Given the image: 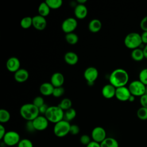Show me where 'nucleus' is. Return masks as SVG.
<instances>
[{
	"instance_id": "nucleus-1",
	"label": "nucleus",
	"mask_w": 147,
	"mask_h": 147,
	"mask_svg": "<svg viewBox=\"0 0 147 147\" xmlns=\"http://www.w3.org/2000/svg\"><path fill=\"white\" fill-rule=\"evenodd\" d=\"M129 74L127 72L122 68L114 69L110 75L109 82L115 88L123 87L129 81Z\"/></svg>"
},
{
	"instance_id": "nucleus-2",
	"label": "nucleus",
	"mask_w": 147,
	"mask_h": 147,
	"mask_svg": "<svg viewBox=\"0 0 147 147\" xmlns=\"http://www.w3.org/2000/svg\"><path fill=\"white\" fill-rule=\"evenodd\" d=\"M21 116L27 121H33L39 114L38 108L32 103H26L23 105L20 110Z\"/></svg>"
},
{
	"instance_id": "nucleus-3",
	"label": "nucleus",
	"mask_w": 147,
	"mask_h": 147,
	"mask_svg": "<svg viewBox=\"0 0 147 147\" xmlns=\"http://www.w3.org/2000/svg\"><path fill=\"white\" fill-rule=\"evenodd\" d=\"M64 111L58 106H49L44 115L49 122L55 124L64 119Z\"/></svg>"
},
{
	"instance_id": "nucleus-4",
	"label": "nucleus",
	"mask_w": 147,
	"mask_h": 147,
	"mask_svg": "<svg viewBox=\"0 0 147 147\" xmlns=\"http://www.w3.org/2000/svg\"><path fill=\"white\" fill-rule=\"evenodd\" d=\"M124 44L126 48L134 49L142 44L141 34L137 32H131L127 34L124 38Z\"/></svg>"
},
{
	"instance_id": "nucleus-5",
	"label": "nucleus",
	"mask_w": 147,
	"mask_h": 147,
	"mask_svg": "<svg viewBox=\"0 0 147 147\" xmlns=\"http://www.w3.org/2000/svg\"><path fill=\"white\" fill-rule=\"evenodd\" d=\"M70 127L71 124L69 123V122L63 119L55 124L53 127V133L57 137H64L69 133Z\"/></svg>"
},
{
	"instance_id": "nucleus-6",
	"label": "nucleus",
	"mask_w": 147,
	"mask_h": 147,
	"mask_svg": "<svg viewBox=\"0 0 147 147\" xmlns=\"http://www.w3.org/2000/svg\"><path fill=\"white\" fill-rule=\"evenodd\" d=\"M128 88L131 95L134 96H141L145 94L146 86L139 80H136L130 83Z\"/></svg>"
},
{
	"instance_id": "nucleus-7",
	"label": "nucleus",
	"mask_w": 147,
	"mask_h": 147,
	"mask_svg": "<svg viewBox=\"0 0 147 147\" xmlns=\"http://www.w3.org/2000/svg\"><path fill=\"white\" fill-rule=\"evenodd\" d=\"M3 142L7 146H13L18 145L21 140L20 136L16 131L10 130L6 131L3 139Z\"/></svg>"
},
{
	"instance_id": "nucleus-8",
	"label": "nucleus",
	"mask_w": 147,
	"mask_h": 147,
	"mask_svg": "<svg viewBox=\"0 0 147 147\" xmlns=\"http://www.w3.org/2000/svg\"><path fill=\"white\" fill-rule=\"evenodd\" d=\"M77 26V20L74 17H68L65 19L61 24V29L65 34L74 32Z\"/></svg>"
},
{
	"instance_id": "nucleus-9",
	"label": "nucleus",
	"mask_w": 147,
	"mask_h": 147,
	"mask_svg": "<svg viewBox=\"0 0 147 147\" xmlns=\"http://www.w3.org/2000/svg\"><path fill=\"white\" fill-rule=\"evenodd\" d=\"M91 138L92 141L100 144L106 138L105 129L101 126L94 127L91 131Z\"/></svg>"
},
{
	"instance_id": "nucleus-10",
	"label": "nucleus",
	"mask_w": 147,
	"mask_h": 147,
	"mask_svg": "<svg viewBox=\"0 0 147 147\" xmlns=\"http://www.w3.org/2000/svg\"><path fill=\"white\" fill-rule=\"evenodd\" d=\"M98 71L94 67L87 68L84 72V78L88 84H92L98 77Z\"/></svg>"
},
{
	"instance_id": "nucleus-11",
	"label": "nucleus",
	"mask_w": 147,
	"mask_h": 147,
	"mask_svg": "<svg viewBox=\"0 0 147 147\" xmlns=\"http://www.w3.org/2000/svg\"><path fill=\"white\" fill-rule=\"evenodd\" d=\"M34 127L36 130L43 131L47 129L49 121L45 115H38L32 121Z\"/></svg>"
},
{
	"instance_id": "nucleus-12",
	"label": "nucleus",
	"mask_w": 147,
	"mask_h": 147,
	"mask_svg": "<svg viewBox=\"0 0 147 147\" xmlns=\"http://www.w3.org/2000/svg\"><path fill=\"white\" fill-rule=\"evenodd\" d=\"M131 95L128 87L126 86L116 88L115 96L119 101H127Z\"/></svg>"
},
{
	"instance_id": "nucleus-13",
	"label": "nucleus",
	"mask_w": 147,
	"mask_h": 147,
	"mask_svg": "<svg viewBox=\"0 0 147 147\" xmlns=\"http://www.w3.org/2000/svg\"><path fill=\"white\" fill-rule=\"evenodd\" d=\"M47 22L45 17L36 15L32 17V26L38 30H42L47 27Z\"/></svg>"
},
{
	"instance_id": "nucleus-14",
	"label": "nucleus",
	"mask_w": 147,
	"mask_h": 147,
	"mask_svg": "<svg viewBox=\"0 0 147 147\" xmlns=\"http://www.w3.org/2000/svg\"><path fill=\"white\" fill-rule=\"evenodd\" d=\"M6 65L9 71L15 73L20 68V60L16 57H11L7 59Z\"/></svg>"
},
{
	"instance_id": "nucleus-15",
	"label": "nucleus",
	"mask_w": 147,
	"mask_h": 147,
	"mask_svg": "<svg viewBox=\"0 0 147 147\" xmlns=\"http://www.w3.org/2000/svg\"><path fill=\"white\" fill-rule=\"evenodd\" d=\"M74 14L76 18L83 20L88 14V9L84 5L77 4L74 8Z\"/></svg>"
},
{
	"instance_id": "nucleus-16",
	"label": "nucleus",
	"mask_w": 147,
	"mask_h": 147,
	"mask_svg": "<svg viewBox=\"0 0 147 147\" xmlns=\"http://www.w3.org/2000/svg\"><path fill=\"white\" fill-rule=\"evenodd\" d=\"M64 82V75L59 72L53 73L51 77V83L54 87H62Z\"/></svg>"
},
{
	"instance_id": "nucleus-17",
	"label": "nucleus",
	"mask_w": 147,
	"mask_h": 147,
	"mask_svg": "<svg viewBox=\"0 0 147 147\" xmlns=\"http://www.w3.org/2000/svg\"><path fill=\"white\" fill-rule=\"evenodd\" d=\"M116 88L110 83L105 85L102 89V95L106 99H111L115 95Z\"/></svg>"
},
{
	"instance_id": "nucleus-18",
	"label": "nucleus",
	"mask_w": 147,
	"mask_h": 147,
	"mask_svg": "<svg viewBox=\"0 0 147 147\" xmlns=\"http://www.w3.org/2000/svg\"><path fill=\"white\" fill-rule=\"evenodd\" d=\"M14 78L18 83H24L29 78V72L25 68H20L14 74Z\"/></svg>"
},
{
	"instance_id": "nucleus-19",
	"label": "nucleus",
	"mask_w": 147,
	"mask_h": 147,
	"mask_svg": "<svg viewBox=\"0 0 147 147\" xmlns=\"http://www.w3.org/2000/svg\"><path fill=\"white\" fill-rule=\"evenodd\" d=\"M65 62L70 65H74L77 64L79 61L78 55L72 51H69L65 53L64 56Z\"/></svg>"
},
{
	"instance_id": "nucleus-20",
	"label": "nucleus",
	"mask_w": 147,
	"mask_h": 147,
	"mask_svg": "<svg viewBox=\"0 0 147 147\" xmlns=\"http://www.w3.org/2000/svg\"><path fill=\"white\" fill-rule=\"evenodd\" d=\"M54 88L51 82H44L40 85L39 90L42 95L49 96L52 95Z\"/></svg>"
},
{
	"instance_id": "nucleus-21",
	"label": "nucleus",
	"mask_w": 147,
	"mask_h": 147,
	"mask_svg": "<svg viewBox=\"0 0 147 147\" xmlns=\"http://www.w3.org/2000/svg\"><path fill=\"white\" fill-rule=\"evenodd\" d=\"M101 21L96 18L91 20L88 24V29L92 33H97L102 28Z\"/></svg>"
},
{
	"instance_id": "nucleus-22",
	"label": "nucleus",
	"mask_w": 147,
	"mask_h": 147,
	"mask_svg": "<svg viewBox=\"0 0 147 147\" xmlns=\"http://www.w3.org/2000/svg\"><path fill=\"white\" fill-rule=\"evenodd\" d=\"M100 147H119V144L114 138L106 137L100 143Z\"/></svg>"
},
{
	"instance_id": "nucleus-23",
	"label": "nucleus",
	"mask_w": 147,
	"mask_h": 147,
	"mask_svg": "<svg viewBox=\"0 0 147 147\" xmlns=\"http://www.w3.org/2000/svg\"><path fill=\"white\" fill-rule=\"evenodd\" d=\"M131 57L132 59L136 61H142L145 58L142 49L138 48L132 50L131 52Z\"/></svg>"
},
{
	"instance_id": "nucleus-24",
	"label": "nucleus",
	"mask_w": 147,
	"mask_h": 147,
	"mask_svg": "<svg viewBox=\"0 0 147 147\" xmlns=\"http://www.w3.org/2000/svg\"><path fill=\"white\" fill-rule=\"evenodd\" d=\"M51 9L47 3L45 2L41 3L38 7V15L45 17L48 16L50 13Z\"/></svg>"
},
{
	"instance_id": "nucleus-25",
	"label": "nucleus",
	"mask_w": 147,
	"mask_h": 147,
	"mask_svg": "<svg viewBox=\"0 0 147 147\" xmlns=\"http://www.w3.org/2000/svg\"><path fill=\"white\" fill-rule=\"evenodd\" d=\"M65 39L67 43L71 45H75L78 42L79 37L76 33L72 32L66 34L65 36Z\"/></svg>"
},
{
	"instance_id": "nucleus-26",
	"label": "nucleus",
	"mask_w": 147,
	"mask_h": 147,
	"mask_svg": "<svg viewBox=\"0 0 147 147\" xmlns=\"http://www.w3.org/2000/svg\"><path fill=\"white\" fill-rule=\"evenodd\" d=\"M76 115V110L73 109L71 108L66 111H64V119L69 122L73 120Z\"/></svg>"
},
{
	"instance_id": "nucleus-27",
	"label": "nucleus",
	"mask_w": 147,
	"mask_h": 147,
	"mask_svg": "<svg viewBox=\"0 0 147 147\" xmlns=\"http://www.w3.org/2000/svg\"><path fill=\"white\" fill-rule=\"evenodd\" d=\"M10 119V114L9 111L6 109H1L0 110V122L1 124L5 123L9 121Z\"/></svg>"
},
{
	"instance_id": "nucleus-28",
	"label": "nucleus",
	"mask_w": 147,
	"mask_h": 147,
	"mask_svg": "<svg viewBox=\"0 0 147 147\" xmlns=\"http://www.w3.org/2000/svg\"><path fill=\"white\" fill-rule=\"evenodd\" d=\"M57 106L64 111L72 107V101L69 98H64Z\"/></svg>"
},
{
	"instance_id": "nucleus-29",
	"label": "nucleus",
	"mask_w": 147,
	"mask_h": 147,
	"mask_svg": "<svg viewBox=\"0 0 147 147\" xmlns=\"http://www.w3.org/2000/svg\"><path fill=\"white\" fill-rule=\"evenodd\" d=\"M20 25L23 29H29L32 26V17L29 16L24 17L21 20Z\"/></svg>"
},
{
	"instance_id": "nucleus-30",
	"label": "nucleus",
	"mask_w": 147,
	"mask_h": 147,
	"mask_svg": "<svg viewBox=\"0 0 147 147\" xmlns=\"http://www.w3.org/2000/svg\"><path fill=\"white\" fill-rule=\"evenodd\" d=\"M45 2L51 9H57L60 8L63 4L61 0H46Z\"/></svg>"
},
{
	"instance_id": "nucleus-31",
	"label": "nucleus",
	"mask_w": 147,
	"mask_h": 147,
	"mask_svg": "<svg viewBox=\"0 0 147 147\" xmlns=\"http://www.w3.org/2000/svg\"><path fill=\"white\" fill-rule=\"evenodd\" d=\"M137 116L141 120H147V108L144 107H140L137 110Z\"/></svg>"
},
{
	"instance_id": "nucleus-32",
	"label": "nucleus",
	"mask_w": 147,
	"mask_h": 147,
	"mask_svg": "<svg viewBox=\"0 0 147 147\" xmlns=\"http://www.w3.org/2000/svg\"><path fill=\"white\" fill-rule=\"evenodd\" d=\"M139 80L145 86L147 85V68H143L139 73Z\"/></svg>"
},
{
	"instance_id": "nucleus-33",
	"label": "nucleus",
	"mask_w": 147,
	"mask_h": 147,
	"mask_svg": "<svg viewBox=\"0 0 147 147\" xmlns=\"http://www.w3.org/2000/svg\"><path fill=\"white\" fill-rule=\"evenodd\" d=\"M17 147H33V142L28 138L21 139Z\"/></svg>"
},
{
	"instance_id": "nucleus-34",
	"label": "nucleus",
	"mask_w": 147,
	"mask_h": 147,
	"mask_svg": "<svg viewBox=\"0 0 147 147\" xmlns=\"http://www.w3.org/2000/svg\"><path fill=\"white\" fill-rule=\"evenodd\" d=\"M65 92V90L63 87H55L52 95L55 98H59Z\"/></svg>"
},
{
	"instance_id": "nucleus-35",
	"label": "nucleus",
	"mask_w": 147,
	"mask_h": 147,
	"mask_svg": "<svg viewBox=\"0 0 147 147\" xmlns=\"http://www.w3.org/2000/svg\"><path fill=\"white\" fill-rule=\"evenodd\" d=\"M34 106H36L37 107L39 108L40 107H41L42 105H43L45 103H44V98L41 96H37L36 97H35L33 100V103H32Z\"/></svg>"
},
{
	"instance_id": "nucleus-36",
	"label": "nucleus",
	"mask_w": 147,
	"mask_h": 147,
	"mask_svg": "<svg viewBox=\"0 0 147 147\" xmlns=\"http://www.w3.org/2000/svg\"><path fill=\"white\" fill-rule=\"evenodd\" d=\"M80 142L82 144L87 146L88 144H89L91 142V138L87 134H83L80 137Z\"/></svg>"
},
{
	"instance_id": "nucleus-37",
	"label": "nucleus",
	"mask_w": 147,
	"mask_h": 147,
	"mask_svg": "<svg viewBox=\"0 0 147 147\" xmlns=\"http://www.w3.org/2000/svg\"><path fill=\"white\" fill-rule=\"evenodd\" d=\"M80 131V128L78 126V125L74 124V125H71L70 127V130H69V133L72 134V135H77L79 134Z\"/></svg>"
},
{
	"instance_id": "nucleus-38",
	"label": "nucleus",
	"mask_w": 147,
	"mask_h": 147,
	"mask_svg": "<svg viewBox=\"0 0 147 147\" xmlns=\"http://www.w3.org/2000/svg\"><path fill=\"white\" fill-rule=\"evenodd\" d=\"M140 25L143 32H147V16H145L141 20Z\"/></svg>"
},
{
	"instance_id": "nucleus-39",
	"label": "nucleus",
	"mask_w": 147,
	"mask_h": 147,
	"mask_svg": "<svg viewBox=\"0 0 147 147\" xmlns=\"http://www.w3.org/2000/svg\"><path fill=\"white\" fill-rule=\"evenodd\" d=\"M140 103L141 105V107L147 108V94H145L140 96Z\"/></svg>"
},
{
	"instance_id": "nucleus-40",
	"label": "nucleus",
	"mask_w": 147,
	"mask_h": 147,
	"mask_svg": "<svg viewBox=\"0 0 147 147\" xmlns=\"http://www.w3.org/2000/svg\"><path fill=\"white\" fill-rule=\"evenodd\" d=\"M25 127H26V130L28 131H29V132H31L32 133V132H33V131H34L36 130L34 127L32 121H27V122L26 123Z\"/></svg>"
},
{
	"instance_id": "nucleus-41",
	"label": "nucleus",
	"mask_w": 147,
	"mask_h": 147,
	"mask_svg": "<svg viewBox=\"0 0 147 147\" xmlns=\"http://www.w3.org/2000/svg\"><path fill=\"white\" fill-rule=\"evenodd\" d=\"M48 107H49V106H48V105L47 104L44 103L43 105H42L41 107H40L38 108V110H39L40 114L45 115V114L46 111H47Z\"/></svg>"
},
{
	"instance_id": "nucleus-42",
	"label": "nucleus",
	"mask_w": 147,
	"mask_h": 147,
	"mask_svg": "<svg viewBox=\"0 0 147 147\" xmlns=\"http://www.w3.org/2000/svg\"><path fill=\"white\" fill-rule=\"evenodd\" d=\"M6 133V131L5 126L2 124H1L0 125V139L1 140H2Z\"/></svg>"
},
{
	"instance_id": "nucleus-43",
	"label": "nucleus",
	"mask_w": 147,
	"mask_h": 147,
	"mask_svg": "<svg viewBox=\"0 0 147 147\" xmlns=\"http://www.w3.org/2000/svg\"><path fill=\"white\" fill-rule=\"evenodd\" d=\"M142 44H147V32H143L141 34Z\"/></svg>"
},
{
	"instance_id": "nucleus-44",
	"label": "nucleus",
	"mask_w": 147,
	"mask_h": 147,
	"mask_svg": "<svg viewBox=\"0 0 147 147\" xmlns=\"http://www.w3.org/2000/svg\"><path fill=\"white\" fill-rule=\"evenodd\" d=\"M86 147H100V144L92 140L91 142L86 146Z\"/></svg>"
},
{
	"instance_id": "nucleus-45",
	"label": "nucleus",
	"mask_w": 147,
	"mask_h": 147,
	"mask_svg": "<svg viewBox=\"0 0 147 147\" xmlns=\"http://www.w3.org/2000/svg\"><path fill=\"white\" fill-rule=\"evenodd\" d=\"M142 50H143V53H144V57L147 59V44H146L145 45V47L143 48Z\"/></svg>"
},
{
	"instance_id": "nucleus-46",
	"label": "nucleus",
	"mask_w": 147,
	"mask_h": 147,
	"mask_svg": "<svg viewBox=\"0 0 147 147\" xmlns=\"http://www.w3.org/2000/svg\"><path fill=\"white\" fill-rule=\"evenodd\" d=\"M135 99H136V96H134L133 95H131L130 98H129V100H128V101H129L130 102H134L135 100Z\"/></svg>"
},
{
	"instance_id": "nucleus-47",
	"label": "nucleus",
	"mask_w": 147,
	"mask_h": 147,
	"mask_svg": "<svg viewBox=\"0 0 147 147\" xmlns=\"http://www.w3.org/2000/svg\"><path fill=\"white\" fill-rule=\"evenodd\" d=\"M87 2V0H77L78 4L84 5V3Z\"/></svg>"
},
{
	"instance_id": "nucleus-48",
	"label": "nucleus",
	"mask_w": 147,
	"mask_h": 147,
	"mask_svg": "<svg viewBox=\"0 0 147 147\" xmlns=\"http://www.w3.org/2000/svg\"><path fill=\"white\" fill-rule=\"evenodd\" d=\"M145 94H147V85L146 86V88H145Z\"/></svg>"
}]
</instances>
